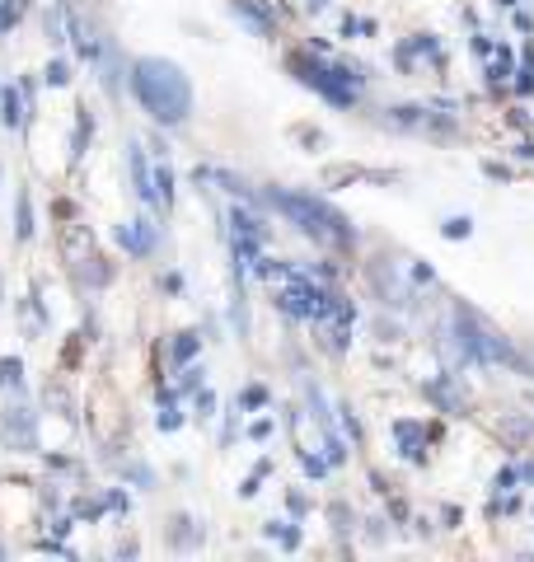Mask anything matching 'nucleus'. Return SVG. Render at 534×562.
<instances>
[{
  "label": "nucleus",
  "instance_id": "obj_1",
  "mask_svg": "<svg viewBox=\"0 0 534 562\" xmlns=\"http://www.w3.org/2000/svg\"><path fill=\"white\" fill-rule=\"evenodd\" d=\"M131 89L159 127H173L192 113V85L183 75V66L164 62V57H145L131 66Z\"/></svg>",
  "mask_w": 534,
  "mask_h": 562
},
{
  "label": "nucleus",
  "instance_id": "obj_2",
  "mask_svg": "<svg viewBox=\"0 0 534 562\" xmlns=\"http://www.w3.org/2000/svg\"><path fill=\"white\" fill-rule=\"evenodd\" d=\"M272 202L282 206V211L296 220L310 239H319V244H338V249L352 244V230H347V220L338 216L333 206L315 202V197H300V192H272Z\"/></svg>",
  "mask_w": 534,
  "mask_h": 562
},
{
  "label": "nucleus",
  "instance_id": "obj_3",
  "mask_svg": "<svg viewBox=\"0 0 534 562\" xmlns=\"http://www.w3.org/2000/svg\"><path fill=\"white\" fill-rule=\"evenodd\" d=\"M455 338L464 343V356L487 361V366H516V370H525V361L506 347V338H497L473 310H455Z\"/></svg>",
  "mask_w": 534,
  "mask_h": 562
},
{
  "label": "nucleus",
  "instance_id": "obj_4",
  "mask_svg": "<svg viewBox=\"0 0 534 562\" xmlns=\"http://www.w3.org/2000/svg\"><path fill=\"white\" fill-rule=\"evenodd\" d=\"M329 300L333 296H324L315 281L286 272V286H282V310L286 314H296V319H324V314H329Z\"/></svg>",
  "mask_w": 534,
  "mask_h": 562
},
{
  "label": "nucleus",
  "instance_id": "obj_5",
  "mask_svg": "<svg viewBox=\"0 0 534 562\" xmlns=\"http://www.w3.org/2000/svg\"><path fill=\"white\" fill-rule=\"evenodd\" d=\"M0 426H5V440H10V445H19V450L33 445V412L29 408H10V412L0 417Z\"/></svg>",
  "mask_w": 534,
  "mask_h": 562
},
{
  "label": "nucleus",
  "instance_id": "obj_6",
  "mask_svg": "<svg viewBox=\"0 0 534 562\" xmlns=\"http://www.w3.org/2000/svg\"><path fill=\"white\" fill-rule=\"evenodd\" d=\"M127 150H131V155H127V159H131V183H136V197H141L145 206H150V202H159V187H155V178L145 173V155H141V145L131 140Z\"/></svg>",
  "mask_w": 534,
  "mask_h": 562
},
{
  "label": "nucleus",
  "instance_id": "obj_7",
  "mask_svg": "<svg viewBox=\"0 0 534 562\" xmlns=\"http://www.w3.org/2000/svg\"><path fill=\"white\" fill-rule=\"evenodd\" d=\"M497 431H502L506 445H516V450H520V445H530V440H534V422L530 417H506Z\"/></svg>",
  "mask_w": 534,
  "mask_h": 562
},
{
  "label": "nucleus",
  "instance_id": "obj_8",
  "mask_svg": "<svg viewBox=\"0 0 534 562\" xmlns=\"http://www.w3.org/2000/svg\"><path fill=\"white\" fill-rule=\"evenodd\" d=\"M155 187H159V206H169L173 202V169H169L164 155H159V164H155Z\"/></svg>",
  "mask_w": 534,
  "mask_h": 562
},
{
  "label": "nucleus",
  "instance_id": "obj_9",
  "mask_svg": "<svg viewBox=\"0 0 534 562\" xmlns=\"http://www.w3.org/2000/svg\"><path fill=\"white\" fill-rule=\"evenodd\" d=\"M394 431H398V440H403V454H412V459H417V445H422V426H412V422H398V426H394Z\"/></svg>",
  "mask_w": 534,
  "mask_h": 562
},
{
  "label": "nucleus",
  "instance_id": "obj_10",
  "mask_svg": "<svg viewBox=\"0 0 534 562\" xmlns=\"http://www.w3.org/2000/svg\"><path fill=\"white\" fill-rule=\"evenodd\" d=\"M0 99H5V127H24V113H19V94L15 89H0Z\"/></svg>",
  "mask_w": 534,
  "mask_h": 562
},
{
  "label": "nucleus",
  "instance_id": "obj_11",
  "mask_svg": "<svg viewBox=\"0 0 534 562\" xmlns=\"http://www.w3.org/2000/svg\"><path fill=\"white\" fill-rule=\"evenodd\" d=\"M24 15V0H0V33H10Z\"/></svg>",
  "mask_w": 534,
  "mask_h": 562
},
{
  "label": "nucleus",
  "instance_id": "obj_12",
  "mask_svg": "<svg viewBox=\"0 0 534 562\" xmlns=\"http://www.w3.org/2000/svg\"><path fill=\"white\" fill-rule=\"evenodd\" d=\"M192 356H197V338H192V333H183V338L173 343V361H192Z\"/></svg>",
  "mask_w": 534,
  "mask_h": 562
},
{
  "label": "nucleus",
  "instance_id": "obj_13",
  "mask_svg": "<svg viewBox=\"0 0 534 562\" xmlns=\"http://www.w3.org/2000/svg\"><path fill=\"white\" fill-rule=\"evenodd\" d=\"M19 370H24V366H19L15 356H5L0 361V384H19Z\"/></svg>",
  "mask_w": 534,
  "mask_h": 562
},
{
  "label": "nucleus",
  "instance_id": "obj_14",
  "mask_svg": "<svg viewBox=\"0 0 534 562\" xmlns=\"http://www.w3.org/2000/svg\"><path fill=\"white\" fill-rule=\"evenodd\" d=\"M15 230H19V239H29V234H33V216H29V197H19V225H15Z\"/></svg>",
  "mask_w": 534,
  "mask_h": 562
},
{
  "label": "nucleus",
  "instance_id": "obj_15",
  "mask_svg": "<svg viewBox=\"0 0 534 562\" xmlns=\"http://www.w3.org/2000/svg\"><path fill=\"white\" fill-rule=\"evenodd\" d=\"M263 403H267V389H263V384L244 389V408H263Z\"/></svg>",
  "mask_w": 534,
  "mask_h": 562
},
{
  "label": "nucleus",
  "instance_id": "obj_16",
  "mask_svg": "<svg viewBox=\"0 0 534 562\" xmlns=\"http://www.w3.org/2000/svg\"><path fill=\"white\" fill-rule=\"evenodd\" d=\"M445 234H450V239H464V234H469V220H464V216L445 220Z\"/></svg>",
  "mask_w": 534,
  "mask_h": 562
},
{
  "label": "nucleus",
  "instance_id": "obj_17",
  "mask_svg": "<svg viewBox=\"0 0 534 562\" xmlns=\"http://www.w3.org/2000/svg\"><path fill=\"white\" fill-rule=\"evenodd\" d=\"M48 80H52V85H66V80H71V75H66V62H52Z\"/></svg>",
  "mask_w": 534,
  "mask_h": 562
},
{
  "label": "nucleus",
  "instance_id": "obj_18",
  "mask_svg": "<svg viewBox=\"0 0 534 562\" xmlns=\"http://www.w3.org/2000/svg\"><path fill=\"white\" fill-rule=\"evenodd\" d=\"M197 384H202V370H197V366H192V370L183 375V394H192V389H197Z\"/></svg>",
  "mask_w": 534,
  "mask_h": 562
},
{
  "label": "nucleus",
  "instance_id": "obj_19",
  "mask_svg": "<svg viewBox=\"0 0 534 562\" xmlns=\"http://www.w3.org/2000/svg\"><path fill=\"white\" fill-rule=\"evenodd\" d=\"M324 5H329V0H305V10H324Z\"/></svg>",
  "mask_w": 534,
  "mask_h": 562
}]
</instances>
